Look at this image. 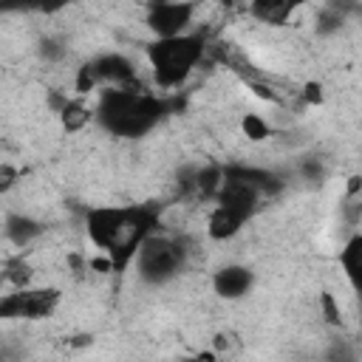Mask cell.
<instances>
[{
  "instance_id": "4",
  "label": "cell",
  "mask_w": 362,
  "mask_h": 362,
  "mask_svg": "<svg viewBox=\"0 0 362 362\" xmlns=\"http://www.w3.org/2000/svg\"><path fill=\"white\" fill-rule=\"evenodd\" d=\"M181 263H184V249L175 240L158 238V235L147 238V243L136 255V272L150 286H161V283L173 280L178 274Z\"/></svg>"
},
{
  "instance_id": "15",
  "label": "cell",
  "mask_w": 362,
  "mask_h": 362,
  "mask_svg": "<svg viewBox=\"0 0 362 362\" xmlns=\"http://www.w3.org/2000/svg\"><path fill=\"white\" fill-rule=\"evenodd\" d=\"M6 235H8V240H11L14 246H25V243H31L37 235H42V226H40L37 221L25 218V215H8V221H6Z\"/></svg>"
},
{
  "instance_id": "11",
  "label": "cell",
  "mask_w": 362,
  "mask_h": 362,
  "mask_svg": "<svg viewBox=\"0 0 362 362\" xmlns=\"http://www.w3.org/2000/svg\"><path fill=\"white\" fill-rule=\"evenodd\" d=\"M246 221H249L246 215H240V212H235V209H229V206L215 204L212 212H209V218H206V235H209L212 240H232V238L243 229Z\"/></svg>"
},
{
  "instance_id": "5",
  "label": "cell",
  "mask_w": 362,
  "mask_h": 362,
  "mask_svg": "<svg viewBox=\"0 0 362 362\" xmlns=\"http://www.w3.org/2000/svg\"><path fill=\"white\" fill-rule=\"evenodd\" d=\"M59 305L57 288H17L0 300V317L6 320H45Z\"/></svg>"
},
{
  "instance_id": "2",
  "label": "cell",
  "mask_w": 362,
  "mask_h": 362,
  "mask_svg": "<svg viewBox=\"0 0 362 362\" xmlns=\"http://www.w3.org/2000/svg\"><path fill=\"white\" fill-rule=\"evenodd\" d=\"M204 51H206L204 34H181V37H170V40H153L147 45V62L153 68V79L161 88L181 85L192 74V68L201 62Z\"/></svg>"
},
{
  "instance_id": "18",
  "label": "cell",
  "mask_w": 362,
  "mask_h": 362,
  "mask_svg": "<svg viewBox=\"0 0 362 362\" xmlns=\"http://www.w3.org/2000/svg\"><path fill=\"white\" fill-rule=\"evenodd\" d=\"M317 305H320V317L331 325V328H339L342 325V308H339V300L334 297V291H320L317 297Z\"/></svg>"
},
{
  "instance_id": "1",
  "label": "cell",
  "mask_w": 362,
  "mask_h": 362,
  "mask_svg": "<svg viewBox=\"0 0 362 362\" xmlns=\"http://www.w3.org/2000/svg\"><path fill=\"white\" fill-rule=\"evenodd\" d=\"M164 113H167V105L161 99L144 90H127V88L102 90L99 105H96L99 124L124 139H139L150 133Z\"/></svg>"
},
{
  "instance_id": "22",
  "label": "cell",
  "mask_w": 362,
  "mask_h": 362,
  "mask_svg": "<svg viewBox=\"0 0 362 362\" xmlns=\"http://www.w3.org/2000/svg\"><path fill=\"white\" fill-rule=\"evenodd\" d=\"M339 25H342V17H339V11H334V8H325V11L320 14L317 31H320V34H331V31H337Z\"/></svg>"
},
{
  "instance_id": "8",
  "label": "cell",
  "mask_w": 362,
  "mask_h": 362,
  "mask_svg": "<svg viewBox=\"0 0 362 362\" xmlns=\"http://www.w3.org/2000/svg\"><path fill=\"white\" fill-rule=\"evenodd\" d=\"M255 286V274L252 269L246 266H238V263H229V266H221L215 274H212V291L223 300H240L252 291Z\"/></svg>"
},
{
  "instance_id": "17",
  "label": "cell",
  "mask_w": 362,
  "mask_h": 362,
  "mask_svg": "<svg viewBox=\"0 0 362 362\" xmlns=\"http://www.w3.org/2000/svg\"><path fill=\"white\" fill-rule=\"evenodd\" d=\"M240 133L249 141H266L272 136V127H269V122L260 113H243L240 116Z\"/></svg>"
},
{
  "instance_id": "28",
  "label": "cell",
  "mask_w": 362,
  "mask_h": 362,
  "mask_svg": "<svg viewBox=\"0 0 362 362\" xmlns=\"http://www.w3.org/2000/svg\"><path fill=\"white\" fill-rule=\"evenodd\" d=\"M226 345H229V339H226L223 334H218V337H215V351H223Z\"/></svg>"
},
{
  "instance_id": "21",
  "label": "cell",
  "mask_w": 362,
  "mask_h": 362,
  "mask_svg": "<svg viewBox=\"0 0 362 362\" xmlns=\"http://www.w3.org/2000/svg\"><path fill=\"white\" fill-rule=\"evenodd\" d=\"M300 96H303V102H305L308 107H320V105L325 102V90H322V85H320V82H314V79H308V82L303 85Z\"/></svg>"
},
{
  "instance_id": "14",
  "label": "cell",
  "mask_w": 362,
  "mask_h": 362,
  "mask_svg": "<svg viewBox=\"0 0 362 362\" xmlns=\"http://www.w3.org/2000/svg\"><path fill=\"white\" fill-rule=\"evenodd\" d=\"M57 116H59V124H62L65 133H79V130H85L88 122L93 119V110H90L85 102H79V99H68V105H65Z\"/></svg>"
},
{
  "instance_id": "26",
  "label": "cell",
  "mask_w": 362,
  "mask_h": 362,
  "mask_svg": "<svg viewBox=\"0 0 362 362\" xmlns=\"http://www.w3.org/2000/svg\"><path fill=\"white\" fill-rule=\"evenodd\" d=\"M42 54H48V57H62V48H59V42H54V40H48V42H42Z\"/></svg>"
},
{
  "instance_id": "20",
  "label": "cell",
  "mask_w": 362,
  "mask_h": 362,
  "mask_svg": "<svg viewBox=\"0 0 362 362\" xmlns=\"http://www.w3.org/2000/svg\"><path fill=\"white\" fill-rule=\"evenodd\" d=\"M96 82H99V76H96V71H93V62H85V65H79V68H76L74 90H76L79 96H88V93L96 88Z\"/></svg>"
},
{
  "instance_id": "6",
  "label": "cell",
  "mask_w": 362,
  "mask_h": 362,
  "mask_svg": "<svg viewBox=\"0 0 362 362\" xmlns=\"http://www.w3.org/2000/svg\"><path fill=\"white\" fill-rule=\"evenodd\" d=\"M192 14H195L192 3H153L147 8V28L156 34V40L181 37L187 34Z\"/></svg>"
},
{
  "instance_id": "9",
  "label": "cell",
  "mask_w": 362,
  "mask_h": 362,
  "mask_svg": "<svg viewBox=\"0 0 362 362\" xmlns=\"http://www.w3.org/2000/svg\"><path fill=\"white\" fill-rule=\"evenodd\" d=\"M257 198H260V192H257L252 184L238 181V178H223V187H221L215 204L229 206V209H235V212L252 218V212H255V206H257Z\"/></svg>"
},
{
  "instance_id": "25",
  "label": "cell",
  "mask_w": 362,
  "mask_h": 362,
  "mask_svg": "<svg viewBox=\"0 0 362 362\" xmlns=\"http://www.w3.org/2000/svg\"><path fill=\"white\" fill-rule=\"evenodd\" d=\"M356 195H362V175H351L348 184H345V198L354 201Z\"/></svg>"
},
{
  "instance_id": "3",
  "label": "cell",
  "mask_w": 362,
  "mask_h": 362,
  "mask_svg": "<svg viewBox=\"0 0 362 362\" xmlns=\"http://www.w3.org/2000/svg\"><path fill=\"white\" fill-rule=\"evenodd\" d=\"M156 223H158V215L150 209V206H127L124 212V221L110 243V249L105 252L113 263V272L122 274L127 272L130 263H136V255L141 252V246L147 243V238L156 235Z\"/></svg>"
},
{
  "instance_id": "7",
  "label": "cell",
  "mask_w": 362,
  "mask_h": 362,
  "mask_svg": "<svg viewBox=\"0 0 362 362\" xmlns=\"http://www.w3.org/2000/svg\"><path fill=\"white\" fill-rule=\"evenodd\" d=\"M124 212H127V206H93V209H88L85 232L102 255L110 249V243H113V238L124 221Z\"/></svg>"
},
{
  "instance_id": "13",
  "label": "cell",
  "mask_w": 362,
  "mask_h": 362,
  "mask_svg": "<svg viewBox=\"0 0 362 362\" xmlns=\"http://www.w3.org/2000/svg\"><path fill=\"white\" fill-rule=\"evenodd\" d=\"M249 11H252L257 20L269 23V25H286V23H288V17H291V11H294V3L257 0V3H252V6H249Z\"/></svg>"
},
{
  "instance_id": "19",
  "label": "cell",
  "mask_w": 362,
  "mask_h": 362,
  "mask_svg": "<svg viewBox=\"0 0 362 362\" xmlns=\"http://www.w3.org/2000/svg\"><path fill=\"white\" fill-rule=\"evenodd\" d=\"M6 280L14 286V288H28L31 283V266L23 260V257H14L6 263Z\"/></svg>"
},
{
  "instance_id": "23",
  "label": "cell",
  "mask_w": 362,
  "mask_h": 362,
  "mask_svg": "<svg viewBox=\"0 0 362 362\" xmlns=\"http://www.w3.org/2000/svg\"><path fill=\"white\" fill-rule=\"evenodd\" d=\"M246 88L257 96V99H263V102H280V96H277V90L272 88V85H266V82H257V79H246Z\"/></svg>"
},
{
  "instance_id": "16",
  "label": "cell",
  "mask_w": 362,
  "mask_h": 362,
  "mask_svg": "<svg viewBox=\"0 0 362 362\" xmlns=\"http://www.w3.org/2000/svg\"><path fill=\"white\" fill-rule=\"evenodd\" d=\"M195 189L204 195V198H218L221 187H223V167H206L195 175Z\"/></svg>"
},
{
  "instance_id": "12",
  "label": "cell",
  "mask_w": 362,
  "mask_h": 362,
  "mask_svg": "<svg viewBox=\"0 0 362 362\" xmlns=\"http://www.w3.org/2000/svg\"><path fill=\"white\" fill-rule=\"evenodd\" d=\"M337 260H339V269H342L348 286L362 300V232L345 240V246L339 249V257Z\"/></svg>"
},
{
  "instance_id": "24",
  "label": "cell",
  "mask_w": 362,
  "mask_h": 362,
  "mask_svg": "<svg viewBox=\"0 0 362 362\" xmlns=\"http://www.w3.org/2000/svg\"><path fill=\"white\" fill-rule=\"evenodd\" d=\"M325 362H354V351L345 342H334L325 354Z\"/></svg>"
},
{
  "instance_id": "10",
  "label": "cell",
  "mask_w": 362,
  "mask_h": 362,
  "mask_svg": "<svg viewBox=\"0 0 362 362\" xmlns=\"http://www.w3.org/2000/svg\"><path fill=\"white\" fill-rule=\"evenodd\" d=\"M90 62H93V71H96L99 82H113V85L124 88L136 76V65L124 54H102V57H96Z\"/></svg>"
},
{
  "instance_id": "27",
  "label": "cell",
  "mask_w": 362,
  "mask_h": 362,
  "mask_svg": "<svg viewBox=\"0 0 362 362\" xmlns=\"http://www.w3.org/2000/svg\"><path fill=\"white\" fill-rule=\"evenodd\" d=\"M0 173H3V189H8V187L14 184V170H11L8 164H3V170H0Z\"/></svg>"
}]
</instances>
